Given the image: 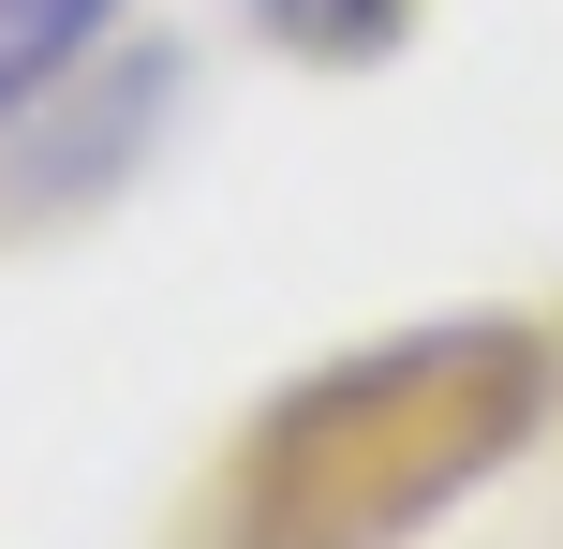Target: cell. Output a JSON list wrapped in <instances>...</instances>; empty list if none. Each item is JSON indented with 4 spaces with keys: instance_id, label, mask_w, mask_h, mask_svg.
<instances>
[{
    "instance_id": "obj_1",
    "label": "cell",
    "mask_w": 563,
    "mask_h": 549,
    "mask_svg": "<svg viewBox=\"0 0 563 549\" xmlns=\"http://www.w3.org/2000/svg\"><path fill=\"white\" fill-rule=\"evenodd\" d=\"M549 416V342L505 312L400 327L341 372L282 386L223 461V549H400L475 475H505Z\"/></svg>"
},
{
    "instance_id": "obj_2",
    "label": "cell",
    "mask_w": 563,
    "mask_h": 549,
    "mask_svg": "<svg viewBox=\"0 0 563 549\" xmlns=\"http://www.w3.org/2000/svg\"><path fill=\"white\" fill-rule=\"evenodd\" d=\"M104 30H119V0H0V119H30Z\"/></svg>"
},
{
    "instance_id": "obj_3",
    "label": "cell",
    "mask_w": 563,
    "mask_h": 549,
    "mask_svg": "<svg viewBox=\"0 0 563 549\" xmlns=\"http://www.w3.org/2000/svg\"><path fill=\"white\" fill-rule=\"evenodd\" d=\"M253 15H267L297 59H371L400 15H416V0H253Z\"/></svg>"
}]
</instances>
